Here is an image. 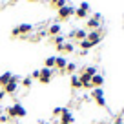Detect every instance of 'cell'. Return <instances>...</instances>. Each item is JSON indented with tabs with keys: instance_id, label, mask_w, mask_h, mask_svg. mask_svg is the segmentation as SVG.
Instances as JSON below:
<instances>
[{
	"instance_id": "30",
	"label": "cell",
	"mask_w": 124,
	"mask_h": 124,
	"mask_svg": "<svg viewBox=\"0 0 124 124\" xmlns=\"http://www.w3.org/2000/svg\"><path fill=\"white\" fill-rule=\"evenodd\" d=\"M113 124H124V120L122 119H115V120H113Z\"/></svg>"
},
{
	"instance_id": "13",
	"label": "cell",
	"mask_w": 124,
	"mask_h": 124,
	"mask_svg": "<svg viewBox=\"0 0 124 124\" xmlns=\"http://www.w3.org/2000/svg\"><path fill=\"white\" fill-rule=\"evenodd\" d=\"M11 77H13L11 71H6V73H2V75H0V86H2V88H6V86L11 82Z\"/></svg>"
},
{
	"instance_id": "23",
	"label": "cell",
	"mask_w": 124,
	"mask_h": 124,
	"mask_svg": "<svg viewBox=\"0 0 124 124\" xmlns=\"http://www.w3.org/2000/svg\"><path fill=\"white\" fill-rule=\"evenodd\" d=\"M66 71H68V73H75V71H77V64H75V62H68Z\"/></svg>"
},
{
	"instance_id": "26",
	"label": "cell",
	"mask_w": 124,
	"mask_h": 124,
	"mask_svg": "<svg viewBox=\"0 0 124 124\" xmlns=\"http://www.w3.org/2000/svg\"><path fill=\"white\" fill-rule=\"evenodd\" d=\"M29 77H31V78H37V80H39V77H40V70H35L33 73L29 75Z\"/></svg>"
},
{
	"instance_id": "5",
	"label": "cell",
	"mask_w": 124,
	"mask_h": 124,
	"mask_svg": "<svg viewBox=\"0 0 124 124\" xmlns=\"http://www.w3.org/2000/svg\"><path fill=\"white\" fill-rule=\"evenodd\" d=\"M101 20H102V15L101 13H95L93 16L88 18V29H101Z\"/></svg>"
},
{
	"instance_id": "17",
	"label": "cell",
	"mask_w": 124,
	"mask_h": 124,
	"mask_svg": "<svg viewBox=\"0 0 124 124\" xmlns=\"http://www.w3.org/2000/svg\"><path fill=\"white\" fill-rule=\"evenodd\" d=\"M44 68H47V70H53V68H55V57H47L46 60H44Z\"/></svg>"
},
{
	"instance_id": "3",
	"label": "cell",
	"mask_w": 124,
	"mask_h": 124,
	"mask_svg": "<svg viewBox=\"0 0 124 124\" xmlns=\"http://www.w3.org/2000/svg\"><path fill=\"white\" fill-rule=\"evenodd\" d=\"M75 15V8L73 6H64V8H60V9H57V16L60 20H68L70 16H73Z\"/></svg>"
},
{
	"instance_id": "19",
	"label": "cell",
	"mask_w": 124,
	"mask_h": 124,
	"mask_svg": "<svg viewBox=\"0 0 124 124\" xmlns=\"http://www.w3.org/2000/svg\"><path fill=\"white\" fill-rule=\"evenodd\" d=\"M75 15H77V18H86V16L89 15V11H86V9L77 8V9H75Z\"/></svg>"
},
{
	"instance_id": "2",
	"label": "cell",
	"mask_w": 124,
	"mask_h": 124,
	"mask_svg": "<svg viewBox=\"0 0 124 124\" xmlns=\"http://www.w3.org/2000/svg\"><path fill=\"white\" fill-rule=\"evenodd\" d=\"M91 97L95 99V102H97L99 106H102V108H106V97H104V88H93V91H91Z\"/></svg>"
},
{
	"instance_id": "25",
	"label": "cell",
	"mask_w": 124,
	"mask_h": 124,
	"mask_svg": "<svg viewBox=\"0 0 124 124\" xmlns=\"http://www.w3.org/2000/svg\"><path fill=\"white\" fill-rule=\"evenodd\" d=\"M22 84H24V88H31L33 78H31V77H24V78H22Z\"/></svg>"
},
{
	"instance_id": "28",
	"label": "cell",
	"mask_w": 124,
	"mask_h": 124,
	"mask_svg": "<svg viewBox=\"0 0 124 124\" xmlns=\"http://www.w3.org/2000/svg\"><path fill=\"white\" fill-rule=\"evenodd\" d=\"M8 120H9L8 115H0V122H8Z\"/></svg>"
},
{
	"instance_id": "1",
	"label": "cell",
	"mask_w": 124,
	"mask_h": 124,
	"mask_svg": "<svg viewBox=\"0 0 124 124\" xmlns=\"http://www.w3.org/2000/svg\"><path fill=\"white\" fill-rule=\"evenodd\" d=\"M27 115L26 108H24V104H20V102H13V106H9L8 108V117L9 119H24V117Z\"/></svg>"
},
{
	"instance_id": "29",
	"label": "cell",
	"mask_w": 124,
	"mask_h": 124,
	"mask_svg": "<svg viewBox=\"0 0 124 124\" xmlns=\"http://www.w3.org/2000/svg\"><path fill=\"white\" fill-rule=\"evenodd\" d=\"M4 97H6V93H4V89H0V102L4 101Z\"/></svg>"
},
{
	"instance_id": "9",
	"label": "cell",
	"mask_w": 124,
	"mask_h": 124,
	"mask_svg": "<svg viewBox=\"0 0 124 124\" xmlns=\"http://www.w3.org/2000/svg\"><path fill=\"white\" fill-rule=\"evenodd\" d=\"M60 124H75V117H73V113H71L70 109H66V111L60 115Z\"/></svg>"
},
{
	"instance_id": "20",
	"label": "cell",
	"mask_w": 124,
	"mask_h": 124,
	"mask_svg": "<svg viewBox=\"0 0 124 124\" xmlns=\"http://www.w3.org/2000/svg\"><path fill=\"white\" fill-rule=\"evenodd\" d=\"M82 71H84V73H88L89 77H93V75H97V68H95V66H86V68H84Z\"/></svg>"
},
{
	"instance_id": "18",
	"label": "cell",
	"mask_w": 124,
	"mask_h": 124,
	"mask_svg": "<svg viewBox=\"0 0 124 124\" xmlns=\"http://www.w3.org/2000/svg\"><path fill=\"white\" fill-rule=\"evenodd\" d=\"M60 51H64V53H73V51H75V46H73L71 42H66L64 46H62Z\"/></svg>"
},
{
	"instance_id": "33",
	"label": "cell",
	"mask_w": 124,
	"mask_h": 124,
	"mask_svg": "<svg viewBox=\"0 0 124 124\" xmlns=\"http://www.w3.org/2000/svg\"><path fill=\"white\" fill-rule=\"evenodd\" d=\"M11 2H18V0H11Z\"/></svg>"
},
{
	"instance_id": "6",
	"label": "cell",
	"mask_w": 124,
	"mask_h": 124,
	"mask_svg": "<svg viewBox=\"0 0 124 124\" xmlns=\"http://www.w3.org/2000/svg\"><path fill=\"white\" fill-rule=\"evenodd\" d=\"M86 40H89L93 46H97V44L102 40V29H93V31H88V39H86Z\"/></svg>"
},
{
	"instance_id": "16",
	"label": "cell",
	"mask_w": 124,
	"mask_h": 124,
	"mask_svg": "<svg viewBox=\"0 0 124 124\" xmlns=\"http://www.w3.org/2000/svg\"><path fill=\"white\" fill-rule=\"evenodd\" d=\"M60 31H62L60 24H53V26H49V29H47V33H49L51 37H57V35H60Z\"/></svg>"
},
{
	"instance_id": "32",
	"label": "cell",
	"mask_w": 124,
	"mask_h": 124,
	"mask_svg": "<svg viewBox=\"0 0 124 124\" xmlns=\"http://www.w3.org/2000/svg\"><path fill=\"white\" fill-rule=\"evenodd\" d=\"M27 2H39V0H27Z\"/></svg>"
},
{
	"instance_id": "12",
	"label": "cell",
	"mask_w": 124,
	"mask_h": 124,
	"mask_svg": "<svg viewBox=\"0 0 124 124\" xmlns=\"http://www.w3.org/2000/svg\"><path fill=\"white\" fill-rule=\"evenodd\" d=\"M70 37H75V39L80 42V40L88 39V31H86V29H75V31H71V33H70Z\"/></svg>"
},
{
	"instance_id": "22",
	"label": "cell",
	"mask_w": 124,
	"mask_h": 124,
	"mask_svg": "<svg viewBox=\"0 0 124 124\" xmlns=\"http://www.w3.org/2000/svg\"><path fill=\"white\" fill-rule=\"evenodd\" d=\"M80 47H82V49H86V51H89L93 47V44L89 42V40H80Z\"/></svg>"
},
{
	"instance_id": "14",
	"label": "cell",
	"mask_w": 124,
	"mask_h": 124,
	"mask_svg": "<svg viewBox=\"0 0 124 124\" xmlns=\"http://www.w3.org/2000/svg\"><path fill=\"white\" fill-rule=\"evenodd\" d=\"M70 84H71V88H73V89H82V84H80V78H78V75H71Z\"/></svg>"
},
{
	"instance_id": "8",
	"label": "cell",
	"mask_w": 124,
	"mask_h": 124,
	"mask_svg": "<svg viewBox=\"0 0 124 124\" xmlns=\"http://www.w3.org/2000/svg\"><path fill=\"white\" fill-rule=\"evenodd\" d=\"M53 75H55V71H53V70H47V68H44V70H40V77H39V80L42 82V84H47V82L53 78Z\"/></svg>"
},
{
	"instance_id": "7",
	"label": "cell",
	"mask_w": 124,
	"mask_h": 124,
	"mask_svg": "<svg viewBox=\"0 0 124 124\" xmlns=\"http://www.w3.org/2000/svg\"><path fill=\"white\" fill-rule=\"evenodd\" d=\"M18 82H20V77H18V75H13L11 82H9L6 88H2V89H4V93H15L16 88H18Z\"/></svg>"
},
{
	"instance_id": "31",
	"label": "cell",
	"mask_w": 124,
	"mask_h": 124,
	"mask_svg": "<svg viewBox=\"0 0 124 124\" xmlns=\"http://www.w3.org/2000/svg\"><path fill=\"white\" fill-rule=\"evenodd\" d=\"M40 124H49V122H46V120H40Z\"/></svg>"
},
{
	"instance_id": "27",
	"label": "cell",
	"mask_w": 124,
	"mask_h": 124,
	"mask_svg": "<svg viewBox=\"0 0 124 124\" xmlns=\"http://www.w3.org/2000/svg\"><path fill=\"white\" fill-rule=\"evenodd\" d=\"M80 9H86V11H89V2H80Z\"/></svg>"
},
{
	"instance_id": "11",
	"label": "cell",
	"mask_w": 124,
	"mask_h": 124,
	"mask_svg": "<svg viewBox=\"0 0 124 124\" xmlns=\"http://www.w3.org/2000/svg\"><path fill=\"white\" fill-rule=\"evenodd\" d=\"M104 86V75H93L91 77V88H102Z\"/></svg>"
},
{
	"instance_id": "24",
	"label": "cell",
	"mask_w": 124,
	"mask_h": 124,
	"mask_svg": "<svg viewBox=\"0 0 124 124\" xmlns=\"http://www.w3.org/2000/svg\"><path fill=\"white\" fill-rule=\"evenodd\" d=\"M66 109H68V108H64V106H57V108L53 109V115H55V117H58V115H62V113L66 111Z\"/></svg>"
},
{
	"instance_id": "21",
	"label": "cell",
	"mask_w": 124,
	"mask_h": 124,
	"mask_svg": "<svg viewBox=\"0 0 124 124\" xmlns=\"http://www.w3.org/2000/svg\"><path fill=\"white\" fill-rule=\"evenodd\" d=\"M51 6H53V8H57V9H60V8H64V6H66V0H51Z\"/></svg>"
},
{
	"instance_id": "15",
	"label": "cell",
	"mask_w": 124,
	"mask_h": 124,
	"mask_svg": "<svg viewBox=\"0 0 124 124\" xmlns=\"http://www.w3.org/2000/svg\"><path fill=\"white\" fill-rule=\"evenodd\" d=\"M53 42H55V47L60 51V49H62V46L66 44V39H64V37H62V33H60V35H57V37L53 39Z\"/></svg>"
},
{
	"instance_id": "4",
	"label": "cell",
	"mask_w": 124,
	"mask_h": 124,
	"mask_svg": "<svg viewBox=\"0 0 124 124\" xmlns=\"http://www.w3.org/2000/svg\"><path fill=\"white\" fill-rule=\"evenodd\" d=\"M29 31H33V26H31V24H18L16 27H13L11 35H13V37H20V35L29 33Z\"/></svg>"
},
{
	"instance_id": "10",
	"label": "cell",
	"mask_w": 124,
	"mask_h": 124,
	"mask_svg": "<svg viewBox=\"0 0 124 124\" xmlns=\"http://www.w3.org/2000/svg\"><path fill=\"white\" fill-rule=\"evenodd\" d=\"M68 62H70V60H68L66 57H62V55H60V57H55V68H58L60 71H66Z\"/></svg>"
},
{
	"instance_id": "34",
	"label": "cell",
	"mask_w": 124,
	"mask_h": 124,
	"mask_svg": "<svg viewBox=\"0 0 124 124\" xmlns=\"http://www.w3.org/2000/svg\"><path fill=\"white\" fill-rule=\"evenodd\" d=\"M122 18H124V15H122Z\"/></svg>"
}]
</instances>
